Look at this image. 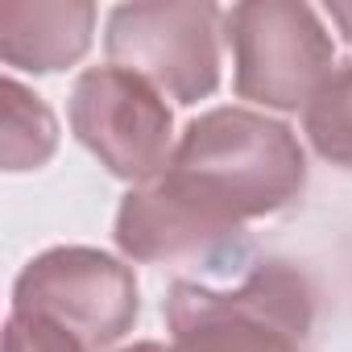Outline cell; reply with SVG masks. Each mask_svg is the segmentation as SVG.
Masks as SVG:
<instances>
[{"instance_id": "6da1fadb", "label": "cell", "mask_w": 352, "mask_h": 352, "mask_svg": "<svg viewBox=\"0 0 352 352\" xmlns=\"http://www.w3.org/2000/svg\"><path fill=\"white\" fill-rule=\"evenodd\" d=\"M307 187L298 137L253 108H212L183 129L170 166L129 191L116 245L133 261H199L232 249L249 220L286 212Z\"/></svg>"}, {"instance_id": "7a4b0ae2", "label": "cell", "mask_w": 352, "mask_h": 352, "mask_svg": "<svg viewBox=\"0 0 352 352\" xmlns=\"http://www.w3.org/2000/svg\"><path fill=\"white\" fill-rule=\"evenodd\" d=\"M166 323L174 352H311L315 294L286 261H261L232 290L179 282Z\"/></svg>"}, {"instance_id": "3957f363", "label": "cell", "mask_w": 352, "mask_h": 352, "mask_svg": "<svg viewBox=\"0 0 352 352\" xmlns=\"http://www.w3.org/2000/svg\"><path fill=\"white\" fill-rule=\"evenodd\" d=\"M236 58V96L298 112L331 75V38L302 0H245L224 13Z\"/></svg>"}, {"instance_id": "277c9868", "label": "cell", "mask_w": 352, "mask_h": 352, "mask_svg": "<svg viewBox=\"0 0 352 352\" xmlns=\"http://www.w3.org/2000/svg\"><path fill=\"white\" fill-rule=\"evenodd\" d=\"M220 21L212 0L120 5L108 17V58L170 100L195 104L220 83Z\"/></svg>"}, {"instance_id": "5b68a950", "label": "cell", "mask_w": 352, "mask_h": 352, "mask_svg": "<svg viewBox=\"0 0 352 352\" xmlns=\"http://www.w3.org/2000/svg\"><path fill=\"white\" fill-rule=\"evenodd\" d=\"M13 311H30L67 327L83 348H108L133 331L141 298L124 261L100 249L63 245L21 270L13 286Z\"/></svg>"}, {"instance_id": "8992f818", "label": "cell", "mask_w": 352, "mask_h": 352, "mask_svg": "<svg viewBox=\"0 0 352 352\" xmlns=\"http://www.w3.org/2000/svg\"><path fill=\"white\" fill-rule=\"evenodd\" d=\"M71 129L124 183H153L174 157V116L166 100L120 67H91L79 75L71 91Z\"/></svg>"}, {"instance_id": "52a82bcc", "label": "cell", "mask_w": 352, "mask_h": 352, "mask_svg": "<svg viewBox=\"0 0 352 352\" xmlns=\"http://www.w3.org/2000/svg\"><path fill=\"white\" fill-rule=\"evenodd\" d=\"M96 5L87 0H5L0 5V58L21 71H63L91 46Z\"/></svg>"}, {"instance_id": "ba28073f", "label": "cell", "mask_w": 352, "mask_h": 352, "mask_svg": "<svg viewBox=\"0 0 352 352\" xmlns=\"http://www.w3.org/2000/svg\"><path fill=\"white\" fill-rule=\"evenodd\" d=\"M0 129H5L0 133L5 170H38L58 145V124L50 108L17 79H0Z\"/></svg>"}, {"instance_id": "9c48e42d", "label": "cell", "mask_w": 352, "mask_h": 352, "mask_svg": "<svg viewBox=\"0 0 352 352\" xmlns=\"http://www.w3.org/2000/svg\"><path fill=\"white\" fill-rule=\"evenodd\" d=\"M307 141L331 166L352 170V63L336 67L302 112Z\"/></svg>"}, {"instance_id": "30bf717a", "label": "cell", "mask_w": 352, "mask_h": 352, "mask_svg": "<svg viewBox=\"0 0 352 352\" xmlns=\"http://www.w3.org/2000/svg\"><path fill=\"white\" fill-rule=\"evenodd\" d=\"M5 352H87V348L67 327L30 311H13L5 323Z\"/></svg>"}, {"instance_id": "8fae6325", "label": "cell", "mask_w": 352, "mask_h": 352, "mask_svg": "<svg viewBox=\"0 0 352 352\" xmlns=\"http://www.w3.org/2000/svg\"><path fill=\"white\" fill-rule=\"evenodd\" d=\"M327 13H331V21L344 30V38L352 42V5H327Z\"/></svg>"}, {"instance_id": "7c38bea8", "label": "cell", "mask_w": 352, "mask_h": 352, "mask_svg": "<svg viewBox=\"0 0 352 352\" xmlns=\"http://www.w3.org/2000/svg\"><path fill=\"white\" fill-rule=\"evenodd\" d=\"M120 352H174V348H162V344H153V340H141V344H129V348H120Z\"/></svg>"}]
</instances>
